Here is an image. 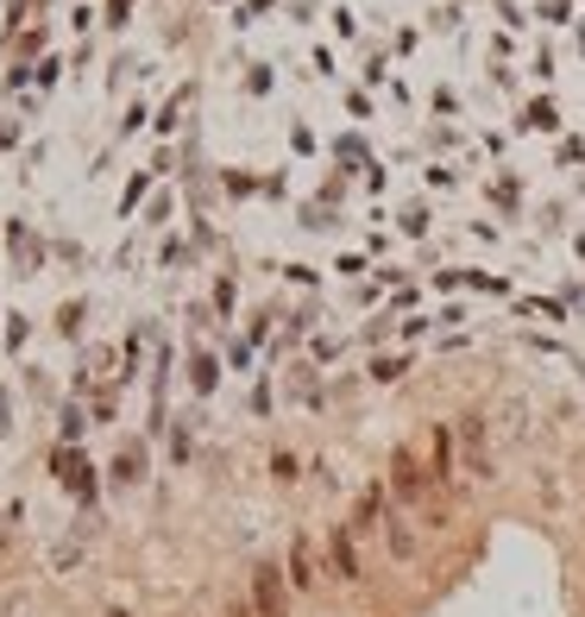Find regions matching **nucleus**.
Wrapping results in <instances>:
<instances>
[{"label": "nucleus", "mask_w": 585, "mask_h": 617, "mask_svg": "<svg viewBox=\"0 0 585 617\" xmlns=\"http://www.w3.org/2000/svg\"><path fill=\"white\" fill-rule=\"evenodd\" d=\"M252 612L259 617H290V580H284V567H252Z\"/></svg>", "instance_id": "nucleus-1"}, {"label": "nucleus", "mask_w": 585, "mask_h": 617, "mask_svg": "<svg viewBox=\"0 0 585 617\" xmlns=\"http://www.w3.org/2000/svg\"><path fill=\"white\" fill-rule=\"evenodd\" d=\"M108 617H126V612H108Z\"/></svg>", "instance_id": "nucleus-6"}, {"label": "nucleus", "mask_w": 585, "mask_h": 617, "mask_svg": "<svg viewBox=\"0 0 585 617\" xmlns=\"http://www.w3.org/2000/svg\"><path fill=\"white\" fill-rule=\"evenodd\" d=\"M227 617H259V612H252V605H234V612H227Z\"/></svg>", "instance_id": "nucleus-5"}, {"label": "nucleus", "mask_w": 585, "mask_h": 617, "mask_svg": "<svg viewBox=\"0 0 585 617\" xmlns=\"http://www.w3.org/2000/svg\"><path fill=\"white\" fill-rule=\"evenodd\" d=\"M284 580H290V592H315L322 587V560H315V542H309V535H296L290 542V567H284Z\"/></svg>", "instance_id": "nucleus-2"}, {"label": "nucleus", "mask_w": 585, "mask_h": 617, "mask_svg": "<svg viewBox=\"0 0 585 617\" xmlns=\"http://www.w3.org/2000/svg\"><path fill=\"white\" fill-rule=\"evenodd\" d=\"M384 548H390V560H415V548H422V535L410 529V517H397V510H384Z\"/></svg>", "instance_id": "nucleus-3"}, {"label": "nucleus", "mask_w": 585, "mask_h": 617, "mask_svg": "<svg viewBox=\"0 0 585 617\" xmlns=\"http://www.w3.org/2000/svg\"><path fill=\"white\" fill-rule=\"evenodd\" d=\"M327 573H340V580H365V573H359V548H352V523L327 535Z\"/></svg>", "instance_id": "nucleus-4"}]
</instances>
